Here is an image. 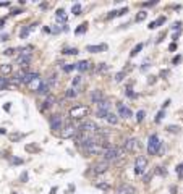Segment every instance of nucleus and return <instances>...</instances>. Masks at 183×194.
<instances>
[{"label":"nucleus","mask_w":183,"mask_h":194,"mask_svg":"<svg viewBox=\"0 0 183 194\" xmlns=\"http://www.w3.org/2000/svg\"><path fill=\"white\" fill-rule=\"evenodd\" d=\"M28 86H29V89H31V91H36V89H37V87L41 86V78H37V79H34V81H31Z\"/></svg>","instance_id":"7c9ffc66"},{"label":"nucleus","mask_w":183,"mask_h":194,"mask_svg":"<svg viewBox=\"0 0 183 194\" xmlns=\"http://www.w3.org/2000/svg\"><path fill=\"white\" fill-rule=\"evenodd\" d=\"M10 107H11V105H10V102H8V104H5V105H3V109H5V110H10Z\"/></svg>","instance_id":"e2e57ef3"},{"label":"nucleus","mask_w":183,"mask_h":194,"mask_svg":"<svg viewBox=\"0 0 183 194\" xmlns=\"http://www.w3.org/2000/svg\"><path fill=\"white\" fill-rule=\"evenodd\" d=\"M81 84V76H76L73 79V89H76V86H79Z\"/></svg>","instance_id":"ea45409f"},{"label":"nucleus","mask_w":183,"mask_h":194,"mask_svg":"<svg viewBox=\"0 0 183 194\" xmlns=\"http://www.w3.org/2000/svg\"><path fill=\"white\" fill-rule=\"evenodd\" d=\"M117 109H118V117L120 118H130V117H131V110L128 109V107H125L123 104H122V102H118V104H117Z\"/></svg>","instance_id":"9d476101"},{"label":"nucleus","mask_w":183,"mask_h":194,"mask_svg":"<svg viewBox=\"0 0 183 194\" xmlns=\"http://www.w3.org/2000/svg\"><path fill=\"white\" fill-rule=\"evenodd\" d=\"M3 24H5V20H0V29L3 28Z\"/></svg>","instance_id":"0e129e2a"},{"label":"nucleus","mask_w":183,"mask_h":194,"mask_svg":"<svg viewBox=\"0 0 183 194\" xmlns=\"http://www.w3.org/2000/svg\"><path fill=\"white\" fill-rule=\"evenodd\" d=\"M55 193H57V188H52V189H50V194H55Z\"/></svg>","instance_id":"69168bd1"},{"label":"nucleus","mask_w":183,"mask_h":194,"mask_svg":"<svg viewBox=\"0 0 183 194\" xmlns=\"http://www.w3.org/2000/svg\"><path fill=\"white\" fill-rule=\"evenodd\" d=\"M180 62H182V55H177V57H173V58H172V63L173 65H178Z\"/></svg>","instance_id":"a18cd8bd"},{"label":"nucleus","mask_w":183,"mask_h":194,"mask_svg":"<svg viewBox=\"0 0 183 194\" xmlns=\"http://www.w3.org/2000/svg\"><path fill=\"white\" fill-rule=\"evenodd\" d=\"M34 28H36V24H31V26H26V28H23V29H21V32H20V37H21V39H26L31 31H34Z\"/></svg>","instance_id":"412c9836"},{"label":"nucleus","mask_w":183,"mask_h":194,"mask_svg":"<svg viewBox=\"0 0 183 194\" xmlns=\"http://www.w3.org/2000/svg\"><path fill=\"white\" fill-rule=\"evenodd\" d=\"M86 31H88V23H81V24L75 29V34L79 36V34H83V32H86Z\"/></svg>","instance_id":"393cba45"},{"label":"nucleus","mask_w":183,"mask_h":194,"mask_svg":"<svg viewBox=\"0 0 183 194\" xmlns=\"http://www.w3.org/2000/svg\"><path fill=\"white\" fill-rule=\"evenodd\" d=\"M26 150H28V152H33V150H34V152H37V150H39V147H37V146H26Z\"/></svg>","instance_id":"c03bdc74"},{"label":"nucleus","mask_w":183,"mask_h":194,"mask_svg":"<svg viewBox=\"0 0 183 194\" xmlns=\"http://www.w3.org/2000/svg\"><path fill=\"white\" fill-rule=\"evenodd\" d=\"M13 194H16V193H13Z\"/></svg>","instance_id":"338daca9"},{"label":"nucleus","mask_w":183,"mask_h":194,"mask_svg":"<svg viewBox=\"0 0 183 194\" xmlns=\"http://www.w3.org/2000/svg\"><path fill=\"white\" fill-rule=\"evenodd\" d=\"M91 100L94 102V104H99L100 100H104V94H102V91L99 89H96L91 92Z\"/></svg>","instance_id":"dca6fc26"},{"label":"nucleus","mask_w":183,"mask_h":194,"mask_svg":"<svg viewBox=\"0 0 183 194\" xmlns=\"http://www.w3.org/2000/svg\"><path fill=\"white\" fill-rule=\"evenodd\" d=\"M7 39H8V36H7V34H3V36H0V40H7Z\"/></svg>","instance_id":"680f3d73"},{"label":"nucleus","mask_w":183,"mask_h":194,"mask_svg":"<svg viewBox=\"0 0 183 194\" xmlns=\"http://www.w3.org/2000/svg\"><path fill=\"white\" fill-rule=\"evenodd\" d=\"M102 154H104V160L105 162H117V160H120L118 159V147H107V149L104 150V152H102Z\"/></svg>","instance_id":"0eeeda50"},{"label":"nucleus","mask_w":183,"mask_h":194,"mask_svg":"<svg viewBox=\"0 0 183 194\" xmlns=\"http://www.w3.org/2000/svg\"><path fill=\"white\" fill-rule=\"evenodd\" d=\"M168 50H170V52H175V50H177V42H172V44L168 45Z\"/></svg>","instance_id":"3c124183"},{"label":"nucleus","mask_w":183,"mask_h":194,"mask_svg":"<svg viewBox=\"0 0 183 194\" xmlns=\"http://www.w3.org/2000/svg\"><path fill=\"white\" fill-rule=\"evenodd\" d=\"M23 136H25L23 133H11V134H8V139L13 141V142H16V141H20Z\"/></svg>","instance_id":"cd10ccee"},{"label":"nucleus","mask_w":183,"mask_h":194,"mask_svg":"<svg viewBox=\"0 0 183 194\" xmlns=\"http://www.w3.org/2000/svg\"><path fill=\"white\" fill-rule=\"evenodd\" d=\"M0 73H2L3 76L10 75V73H11V65L10 63H2V65H0Z\"/></svg>","instance_id":"b1692460"},{"label":"nucleus","mask_w":183,"mask_h":194,"mask_svg":"<svg viewBox=\"0 0 183 194\" xmlns=\"http://www.w3.org/2000/svg\"><path fill=\"white\" fill-rule=\"evenodd\" d=\"M168 73H170L168 70H162V71H160V76H162V78H164V76H168Z\"/></svg>","instance_id":"bf43d9fd"},{"label":"nucleus","mask_w":183,"mask_h":194,"mask_svg":"<svg viewBox=\"0 0 183 194\" xmlns=\"http://www.w3.org/2000/svg\"><path fill=\"white\" fill-rule=\"evenodd\" d=\"M20 179L23 181V183H26V181H28V173H26V171H23V175L20 176Z\"/></svg>","instance_id":"5fc2aeb1"},{"label":"nucleus","mask_w":183,"mask_h":194,"mask_svg":"<svg viewBox=\"0 0 183 194\" xmlns=\"http://www.w3.org/2000/svg\"><path fill=\"white\" fill-rule=\"evenodd\" d=\"M148 83H149V84H154V83H156V76H149Z\"/></svg>","instance_id":"13d9d810"},{"label":"nucleus","mask_w":183,"mask_h":194,"mask_svg":"<svg viewBox=\"0 0 183 194\" xmlns=\"http://www.w3.org/2000/svg\"><path fill=\"white\" fill-rule=\"evenodd\" d=\"M76 70L81 71V73H84V71L89 70V62L88 60H83V62H79V63H76Z\"/></svg>","instance_id":"4be33fe9"},{"label":"nucleus","mask_w":183,"mask_h":194,"mask_svg":"<svg viewBox=\"0 0 183 194\" xmlns=\"http://www.w3.org/2000/svg\"><path fill=\"white\" fill-rule=\"evenodd\" d=\"M50 92V86L47 84V81H41V86L36 89V94L37 95H49Z\"/></svg>","instance_id":"ddd939ff"},{"label":"nucleus","mask_w":183,"mask_h":194,"mask_svg":"<svg viewBox=\"0 0 183 194\" xmlns=\"http://www.w3.org/2000/svg\"><path fill=\"white\" fill-rule=\"evenodd\" d=\"M117 15H118V11L112 10V11H110V13H109V15H107V18H109V20H110V18H115V16H117Z\"/></svg>","instance_id":"864d4df0"},{"label":"nucleus","mask_w":183,"mask_h":194,"mask_svg":"<svg viewBox=\"0 0 183 194\" xmlns=\"http://www.w3.org/2000/svg\"><path fill=\"white\" fill-rule=\"evenodd\" d=\"M31 47H25V49H21V55L18 57V60H16V63L20 65V66H28L31 62V58H33V52H31Z\"/></svg>","instance_id":"7ed1b4c3"},{"label":"nucleus","mask_w":183,"mask_h":194,"mask_svg":"<svg viewBox=\"0 0 183 194\" xmlns=\"http://www.w3.org/2000/svg\"><path fill=\"white\" fill-rule=\"evenodd\" d=\"M76 133H78L76 126L71 124V123H67L65 126H62V129H60V138H62V139H70V138H75Z\"/></svg>","instance_id":"20e7f679"},{"label":"nucleus","mask_w":183,"mask_h":194,"mask_svg":"<svg viewBox=\"0 0 183 194\" xmlns=\"http://www.w3.org/2000/svg\"><path fill=\"white\" fill-rule=\"evenodd\" d=\"M105 120H107L110 124H117V123H118V117H117L114 112H109V113L105 115Z\"/></svg>","instance_id":"5701e85b"},{"label":"nucleus","mask_w":183,"mask_h":194,"mask_svg":"<svg viewBox=\"0 0 183 194\" xmlns=\"http://www.w3.org/2000/svg\"><path fill=\"white\" fill-rule=\"evenodd\" d=\"M8 87V78H0V91Z\"/></svg>","instance_id":"2f4dec72"},{"label":"nucleus","mask_w":183,"mask_h":194,"mask_svg":"<svg viewBox=\"0 0 183 194\" xmlns=\"http://www.w3.org/2000/svg\"><path fill=\"white\" fill-rule=\"evenodd\" d=\"M55 18L59 21H62V23H67V20H68V16H67V13H65L63 8H59L57 10V13H55Z\"/></svg>","instance_id":"aec40b11"},{"label":"nucleus","mask_w":183,"mask_h":194,"mask_svg":"<svg viewBox=\"0 0 183 194\" xmlns=\"http://www.w3.org/2000/svg\"><path fill=\"white\" fill-rule=\"evenodd\" d=\"M15 54V49H7V50H3V55H7V57H10V55H13Z\"/></svg>","instance_id":"de8ad7c7"},{"label":"nucleus","mask_w":183,"mask_h":194,"mask_svg":"<svg viewBox=\"0 0 183 194\" xmlns=\"http://www.w3.org/2000/svg\"><path fill=\"white\" fill-rule=\"evenodd\" d=\"M49 124H50V128H52V131H60V129H62V126H63L62 115H59V113L52 115V117L49 118Z\"/></svg>","instance_id":"1a4fd4ad"},{"label":"nucleus","mask_w":183,"mask_h":194,"mask_svg":"<svg viewBox=\"0 0 183 194\" xmlns=\"http://www.w3.org/2000/svg\"><path fill=\"white\" fill-rule=\"evenodd\" d=\"M125 76H126V73H125V71H120V73H117V75H115V81H117V83H120V81H123Z\"/></svg>","instance_id":"f704fd0d"},{"label":"nucleus","mask_w":183,"mask_h":194,"mask_svg":"<svg viewBox=\"0 0 183 194\" xmlns=\"http://www.w3.org/2000/svg\"><path fill=\"white\" fill-rule=\"evenodd\" d=\"M81 133H86V134H96L97 131H99V128H97V124L94 123V121H91V120H88V121H84L83 124H81V129H79Z\"/></svg>","instance_id":"6e6552de"},{"label":"nucleus","mask_w":183,"mask_h":194,"mask_svg":"<svg viewBox=\"0 0 183 194\" xmlns=\"http://www.w3.org/2000/svg\"><path fill=\"white\" fill-rule=\"evenodd\" d=\"M144 115H146L144 110H139V112H138V115H136V121H138V123H141V121L144 120Z\"/></svg>","instance_id":"c9c22d12"},{"label":"nucleus","mask_w":183,"mask_h":194,"mask_svg":"<svg viewBox=\"0 0 183 194\" xmlns=\"http://www.w3.org/2000/svg\"><path fill=\"white\" fill-rule=\"evenodd\" d=\"M117 194H134V188L131 184H122L117 189Z\"/></svg>","instance_id":"2eb2a0df"},{"label":"nucleus","mask_w":183,"mask_h":194,"mask_svg":"<svg viewBox=\"0 0 183 194\" xmlns=\"http://www.w3.org/2000/svg\"><path fill=\"white\" fill-rule=\"evenodd\" d=\"M126 11H128V8H126V7H125V8H122V10L118 11V15H117V16H122V15H125V13H126Z\"/></svg>","instance_id":"6e6d98bb"},{"label":"nucleus","mask_w":183,"mask_h":194,"mask_svg":"<svg viewBox=\"0 0 183 194\" xmlns=\"http://www.w3.org/2000/svg\"><path fill=\"white\" fill-rule=\"evenodd\" d=\"M180 24H182V23H180V21H178V23H173L172 29H178V31H180Z\"/></svg>","instance_id":"4d7b16f0"},{"label":"nucleus","mask_w":183,"mask_h":194,"mask_svg":"<svg viewBox=\"0 0 183 194\" xmlns=\"http://www.w3.org/2000/svg\"><path fill=\"white\" fill-rule=\"evenodd\" d=\"M39 78V73H26L25 75V79H23V84H29L31 81H34Z\"/></svg>","instance_id":"6ab92c4d"},{"label":"nucleus","mask_w":183,"mask_h":194,"mask_svg":"<svg viewBox=\"0 0 183 194\" xmlns=\"http://www.w3.org/2000/svg\"><path fill=\"white\" fill-rule=\"evenodd\" d=\"M71 11H73L75 16L81 15V11H83V7H81V3H75V5L71 7Z\"/></svg>","instance_id":"bb28decb"},{"label":"nucleus","mask_w":183,"mask_h":194,"mask_svg":"<svg viewBox=\"0 0 183 194\" xmlns=\"http://www.w3.org/2000/svg\"><path fill=\"white\" fill-rule=\"evenodd\" d=\"M136 147H139V142H138V139H134V138H130V139L125 142V146H123V149L128 150V152L136 150Z\"/></svg>","instance_id":"f8f14e48"},{"label":"nucleus","mask_w":183,"mask_h":194,"mask_svg":"<svg viewBox=\"0 0 183 194\" xmlns=\"http://www.w3.org/2000/svg\"><path fill=\"white\" fill-rule=\"evenodd\" d=\"M96 188H99V189H109V183H96Z\"/></svg>","instance_id":"79ce46f5"},{"label":"nucleus","mask_w":183,"mask_h":194,"mask_svg":"<svg viewBox=\"0 0 183 194\" xmlns=\"http://www.w3.org/2000/svg\"><path fill=\"white\" fill-rule=\"evenodd\" d=\"M63 54L65 55H78L79 52H78V49H75V47H73V49H65Z\"/></svg>","instance_id":"473e14b6"},{"label":"nucleus","mask_w":183,"mask_h":194,"mask_svg":"<svg viewBox=\"0 0 183 194\" xmlns=\"http://www.w3.org/2000/svg\"><path fill=\"white\" fill-rule=\"evenodd\" d=\"M71 191L75 193V184H70V186H68V191H67V193H71Z\"/></svg>","instance_id":"052dcab7"},{"label":"nucleus","mask_w":183,"mask_h":194,"mask_svg":"<svg viewBox=\"0 0 183 194\" xmlns=\"http://www.w3.org/2000/svg\"><path fill=\"white\" fill-rule=\"evenodd\" d=\"M146 168H148V159L143 157V155L136 157V160H134V173L143 175L144 171H146Z\"/></svg>","instance_id":"423d86ee"},{"label":"nucleus","mask_w":183,"mask_h":194,"mask_svg":"<svg viewBox=\"0 0 183 194\" xmlns=\"http://www.w3.org/2000/svg\"><path fill=\"white\" fill-rule=\"evenodd\" d=\"M109 49L107 47V44H99V45H88L86 47V50L88 52H91V54H99V52H105V50Z\"/></svg>","instance_id":"4468645a"},{"label":"nucleus","mask_w":183,"mask_h":194,"mask_svg":"<svg viewBox=\"0 0 183 194\" xmlns=\"http://www.w3.org/2000/svg\"><path fill=\"white\" fill-rule=\"evenodd\" d=\"M73 70H76V63H73V65H67V66H63V71H65V73H70V71H73Z\"/></svg>","instance_id":"e433bc0d"},{"label":"nucleus","mask_w":183,"mask_h":194,"mask_svg":"<svg viewBox=\"0 0 183 194\" xmlns=\"http://www.w3.org/2000/svg\"><path fill=\"white\" fill-rule=\"evenodd\" d=\"M182 165H183V164H182Z\"/></svg>","instance_id":"774afa93"},{"label":"nucleus","mask_w":183,"mask_h":194,"mask_svg":"<svg viewBox=\"0 0 183 194\" xmlns=\"http://www.w3.org/2000/svg\"><path fill=\"white\" fill-rule=\"evenodd\" d=\"M112 112V104H110L109 99H104L100 100L99 104H97V117L99 118H105V115Z\"/></svg>","instance_id":"39448f33"},{"label":"nucleus","mask_w":183,"mask_h":194,"mask_svg":"<svg viewBox=\"0 0 183 194\" xmlns=\"http://www.w3.org/2000/svg\"><path fill=\"white\" fill-rule=\"evenodd\" d=\"M109 170V162H105V160H100L97 164L94 165V173L100 175V173H105Z\"/></svg>","instance_id":"9b49d317"},{"label":"nucleus","mask_w":183,"mask_h":194,"mask_svg":"<svg viewBox=\"0 0 183 194\" xmlns=\"http://www.w3.org/2000/svg\"><path fill=\"white\" fill-rule=\"evenodd\" d=\"M146 18H148V11H139L138 15H136V18H134V20H136V23H141V21H144L146 20Z\"/></svg>","instance_id":"c756f323"},{"label":"nucleus","mask_w":183,"mask_h":194,"mask_svg":"<svg viewBox=\"0 0 183 194\" xmlns=\"http://www.w3.org/2000/svg\"><path fill=\"white\" fill-rule=\"evenodd\" d=\"M11 164L13 165H21L23 164V159H20V157H13V159H11Z\"/></svg>","instance_id":"a19ab883"},{"label":"nucleus","mask_w":183,"mask_h":194,"mask_svg":"<svg viewBox=\"0 0 183 194\" xmlns=\"http://www.w3.org/2000/svg\"><path fill=\"white\" fill-rule=\"evenodd\" d=\"M54 102H55V97L54 95H47V97H45V100H44V105H42V107H41V110H45V109H50V107H52V105H54Z\"/></svg>","instance_id":"a211bd4d"},{"label":"nucleus","mask_w":183,"mask_h":194,"mask_svg":"<svg viewBox=\"0 0 183 194\" xmlns=\"http://www.w3.org/2000/svg\"><path fill=\"white\" fill-rule=\"evenodd\" d=\"M126 95H128L130 99H134V97H136V94L131 91V86H128V89H126Z\"/></svg>","instance_id":"58836bf2"},{"label":"nucleus","mask_w":183,"mask_h":194,"mask_svg":"<svg viewBox=\"0 0 183 194\" xmlns=\"http://www.w3.org/2000/svg\"><path fill=\"white\" fill-rule=\"evenodd\" d=\"M107 68H109V66H107L105 63H99V65H97V71H107Z\"/></svg>","instance_id":"37998d69"},{"label":"nucleus","mask_w":183,"mask_h":194,"mask_svg":"<svg viewBox=\"0 0 183 194\" xmlns=\"http://www.w3.org/2000/svg\"><path fill=\"white\" fill-rule=\"evenodd\" d=\"M164 117H165V110H160V112L157 113V117H156V120H154V121H156V123H160Z\"/></svg>","instance_id":"72a5a7b5"},{"label":"nucleus","mask_w":183,"mask_h":194,"mask_svg":"<svg viewBox=\"0 0 183 194\" xmlns=\"http://www.w3.org/2000/svg\"><path fill=\"white\" fill-rule=\"evenodd\" d=\"M143 47H144V44H141V42H139L138 45H134L133 50L130 52V57H136V55H138V52H141V49H143Z\"/></svg>","instance_id":"a878e982"},{"label":"nucleus","mask_w":183,"mask_h":194,"mask_svg":"<svg viewBox=\"0 0 183 194\" xmlns=\"http://www.w3.org/2000/svg\"><path fill=\"white\" fill-rule=\"evenodd\" d=\"M148 66H149V60H144L143 66H141V71H146V70H148Z\"/></svg>","instance_id":"603ef678"},{"label":"nucleus","mask_w":183,"mask_h":194,"mask_svg":"<svg viewBox=\"0 0 183 194\" xmlns=\"http://www.w3.org/2000/svg\"><path fill=\"white\" fill-rule=\"evenodd\" d=\"M164 23H165V16H159L156 21H151V23H149L148 28H149V29H156V28H159V26L164 24Z\"/></svg>","instance_id":"f3484780"},{"label":"nucleus","mask_w":183,"mask_h":194,"mask_svg":"<svg viewBox=\"0 0 183 194\" xmlns=\"http://www.w3.org/2000/svg\"><path fill=\"white\" fill-rule=\"evenodd\" d=\"M88 115H89L88 105L79 104V105H75V107L70 109V118L71 120H83V118H86Z\"/></svg>","instance_id":"f257e3e1"},{"label":"nucleus","mask_w":183,"mask_h":194,"mask_svg":"<svg viewBox=\"0 0 183 194\" xmlns=\"http://www.w3.org/2000/svg\"><path fill=\"white\" fill-rule=\"evenodd\" d=\"M156 173H157V175H160V176H165V175H167V171H165V170H162V167H157V170H156Z\"/></svg>","instance_id":"49530a36"},{"label":"nucleus","mask_w":183,"mask_h":194,"mask_svg":"<svg viewBox=\"0 0 183 194\" xmlns=\"http://www.w3.org/2000/svg\"><path fill=\"white\" fill-rule=\"evenodd\" d=\"M177 173H178L180 178H183V165H178L177 167Z\"/></svg>","instance_id":"09e8293b"},{"label":"nucleus","mask_w":183,"mask_h":194,"mask_svg":"<svg viewBox=\"0 0 183 194\" xmlns=\"http://www.w3.org/2000/svg\"><path fill=\"white\" fill-rule=\"evenodd\" d=\"M160 147H162V142H160V139H159V136L157 134H151V136H149V141H148V152H149V154H151V155L159 154Z\"/></svg>","instance_id":"f03ea898"},{"label":"nucleus","mask_w":183,"mask_h":194,"mask_svg":"<svg viewBox=\"0 0 183 194\" xmlns=\"http://www.w3.org/2000/svg\"><path fill=\"white\" fill-rule=\"evenodd\" d=\"M157 5V0H152V2H143L141 3V7H144V8H148V7H154Z\"/></svg>","instance_id":"4c0bfd02"},{"label":"nucleus","mask_w":183,"mask_h":194,"mask_svg":"<svg viewBox=\"0 0 183 194\" xmlns=\"http://www.w3.org/2000/svg\"><path fill=\"white\" fill-rule=\"evenodd\" d=\"M168 131H172V133H178V131H180V128H178V126H173V124H170V126H168Z\"/></svg>","instance_id":"8fccbe9b"},{"label":"nucleus","mask_w":183,"mask_h":194,"mask_svg":"<svg viewBox=\"0 0 183 194\" xmlns=\"http://www.w3.org/2000/svg\"><path fill=\"white\" fill-rule=\"evenodd\" d=\"M76 95H78V91L73 89V87H71V89H68L67 92H65V97H67V99H75Z\"/></svg>","instance_id":"c85d7f7f"}]
</instances>
